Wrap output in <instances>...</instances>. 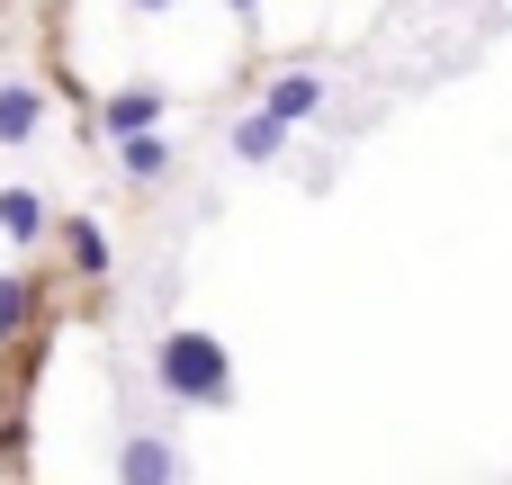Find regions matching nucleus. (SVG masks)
<instances>
[{"label": "nucleus", "instance_id": "nucleus-1", "mask_svg": "<svg viewBox=\"0 0 512 485\" xmlns=\"http://www.w3.org/2000/svg\"><path fill=\"white\" fill-rule=\"evenodd\" d=\"M153 378L171 405H234V360L207 324H171L162 351H153Z\"/></svg>", "mask_w": 512, "mask_h": 485}, {"label": "nucleus", "instance_id": "nucleus-2", "mask_svg": "<svg viewBox=\"0 0 512 485\" xmlns=\"http://www.w3.org/2000/svg\"><path fill=\"white\" fill-rule=\"evenodd\" d=\"M162 81H126V90H108L99 99V135H117V144H135V135H153L162 126Z\"/></svg>", "mask_w": 512, "mask_h": 485}, {"label": "nucleus", "instance_id": "nucleus-3", "mask_svg": "<svg viewBox=\"0 0 512 485\" xmlns=\"http://www.w3.org/2000/svg\"><path fill=\"white\" fill-rule=\"evenodd\" d=\"M117 485H180V450L162 432H126L117 450Z\"/></svg>", "mask_w": 512, "mask_h": 485}, {"label": "nucleus", "instance_id": "nucleus-4", "mask_svg": "<svg viewBox=\"0 0 512 485\" xmlns=\"http://www.w3.org/2000/svg\"><path fill=\"white\" fill-rule=\"evenodd\" d=\"M324 90H333V81H324V72H315V63H306V72H279V81H270V90H261V108H270V117H288V126H297V117H315V108H324Z\"/></svg>", "mask_w": 512, "mask_h": 485}, {"label": "nucleus", "instance_id": "nucleus-5", "mask_svg": "<svg viewBox=\"0 0 512 485\" xmlns=\"http://www.w3.org/2000/svg\"><path fill=\"white\" fill-rule=\"evenodd\" d=\"M279 153H288V117L252 108V117L234 126V162H252V171H261V162H279Z\"/></svg>", "mask_w": 512, "mask_h": 485}, {"label": "nucleus", "instance_id": "nucleus-6", "mask_svg": "<svg viewBox=\"0 0 512 485\" xmlns=\"http://www.w3.org/2000/svg\"><path fill=\"white\" fill-rule=\"evenodd\" d=\"M63 252H72L81 279H108V234H99V216H63Z\"/></svg>", "mask_w": 512, "mask_h": 485}, {"label": "nucleus", "instance_id": "nucleus-7", "mask_svg": "<svg viewBox=\"0 0 512 485\" xmlns=\"http://www.w3.org/2000/svg\"><path fill=\"white\" fill-rule=\"evenodd\" d=\"M36 117H45V99H36L27 81H0V144H27Z\"/></svg>", "mask_w": 512, "mask_h": 485}, {"label": "nucleus", "instance_id": "nucleus-8", "mask_svg": "<svg viewBox=\"0 0 512 485\" xmlns=\"http://www.w3.org/2000/svg\"><path fill=\"white\" fill-rule=\"evenodd\" d=\"M0 234H9V243H36V234H45V198H36V189H0Z\"/></svg>", "mask_w": 512, "mask_h": 485}, {"label": "nucleus", "instance_id": "nucleus-9", "mask_svg": "<svg viewBox=\"0 0 512 485\" xmlns=\"http://www.w3.org/2000/svg\"><path fill=\"white\" fill-rule=\"evenodd\" d=\"M117 162H126L135 189H153V180L171 171V144H162V135H135V144H117Z\"/></svg>", "mask_w": 512, "mask_h": 485}, {"label": "nucleus", "instance_id": "nucleus-10", "mask_svg": "<svg viewBox=\"0 0 512 485\" xmlns=\"http://www.w3.org/2000/svg\"><path fill=\"white\" fill-rule=\"evenodd\" d=\"M27 315H36V288H27L18 270H0V342H18V333H27Z\"/></svg>", "mask_w": 512, "mask_h": 485}, {"label": "nucleus", "instance_id": "nucleus-11", "mask_svg": "<svg viewBox=\"0 0 512 485\" xmlns=\"http://www.w3.org/2000/svg\"><path fill=\"white\" fill-rule=\"evenodd\" d=\"M135 9H144V18H162V9H171V0H135Z\"/></svg>", "mask_w": 512, "mask_h": 485}, {"label": "nucleus", "instance_id": "nucleus-12", "mask_svg": "<svg viewBox=\"0 0 512 485\" xmlns=\"http://www.w3.org/2000/svg\"><path fill=\"white\" fill-rule=\"evenodd\" d=\"M234 9H261V0H234Z\"/></svg>", "mask_w": 512, "mask_h": 485}]
</instances>
